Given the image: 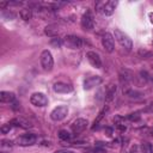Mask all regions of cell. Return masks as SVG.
I'll return each mask as SVG.
<instances>
[{
  "instance_id": "obj_18",
  "label": "cell",
  "mask_w": 153,
  "mask_h": 153,
  "mask_svg": "<svg viewBox=\"0 0 153 153\" xmlns=\"http://www.w3.org/2000/svg\"><path fill=\"white\" fill-rule=\"evenodd\" d=\"M19 16H20V18H22L23 20L27 22V20H30V19L32 18V12H31L30 8H23V10L20 11Z\"/></svg>"
},
{
  "instance_id": "obj_17",
  "label": "cell",
  "mask_w": 153,
  "mask_h": 153,
  "mask_svg": "<svg viewBox=\"0 0 153 153\" xmlns=\"http://www.w3.org/2000/svg\"><path fill=\"white\" fill-rule=\"evenodd\" d=\"M11 122L13 123V126L22 127V128H31V127H32L27 121H25V120H23V118H13Z\"/></svg>"
},
{
  "instance_id": "obj_15",
  "label": "cell",
  "mask_w": 153,
  "mask_h": 153,
  "mask_svg": "<svg viewBox=\"0 0 153 153\" xmlns=\"http://www.w3.org/2000/svg\"><path fill=\"white\" fill-rule=\"evenodd\" d=\"M0 100L2 103H12L16 100V94L10 91H1L0 92Z\"/></svg>"
},
{
  "instance_id": "obj_9",
  "label": "cell",
  "mask_w": 153,
  "mask_h": 153,
  "mask_svg": "<svg viewBox=\"0 0 153 153\" xmlns=\"http://www.w3.org/2000/svg\"><path fill=\"white\" fill-rule=\"evenodd\" d=\"M86 59L87 61L90 62V65L94 68H102V60H100V56L98 53L93 51V50H90L86 53Z\"/></svg>"
},
{
  "instance_id": "obj_24",
  "label": "cell",
  "mask_w": 153,
  "mask_h": 153,
  "mask_svg": "<svg viewBox=\"0 0 153 153\" xmlns=\"http://www.w3.org/2000/svg\"><path fill=\"white\" fill-rule=\"evenodd\" d=\"M50 44H51V45H55V47H61V45L63 44V39L59 38V37H54V38H51Z\"/></svg>"
},
{
  "instance_id": "obj_6",
  "label": "cell",
  "mask_w": 153,
  "mask_h": 153,
  "mask_svg": "<svg viewBox=\"0 0 153 153\" xmlns=\"http://www.w3.org/2000/svg\"><path fill=\"white\" fill-rule=\"evenodd\" d=\"M30 102H31L32 105L42 108V106L48 105V97L44 93H42V92H35V93L31 94Z\"/></svg>"
},
{
  "instance_id": "obj_25",
  "label": "cell",
  "mask_w": 153,
  "mask_h": 153,
  "mask_svg": "<svg viewBox=\"0 0 153 153\" xmlns=\"http://www.w3.org/2000/svg\"><path fill=\"white\" fill-rule=\"evenodd\" d=\"M127 118H128V120H130V121H137V120L140 118V115H139L137 112H134V114H129V115L127 116Z\"/></svg>"
},
{
  "instance_id": "obj_5",
  "label": "cell",
  "mask_w": 153,
  "mask_h": 153,
  "mask_svg": "<svg viewBox=\"0 0 153 153\" xmlns=\"http://www.w3.org/2000/svg\"><path fill=\"white\" fill-rule=\"evenodd\" d=\"M68 114V106L67 105H59L55 109H53V111L50 112V118L55 122L57 121H62Z\"/></svg>"
},
{
  "instance_id": "obj_20",
  "label": "cell",
  "mask_w": 153,
  "mask_h": 153,
  "mask_svg": "<svg viewBox=\"0 0 153 153\" xmlns=\"http://www.w3.org/2000/svg\"><path fill=\"white\" fill-rule=\"evenodd\" d=\"M141 153H153V146L149 142H142L140 146Z\"/></svg>"
},
{
  "instance_id": "obj_29",
  "label": "cell",
  "mask_w": 153,
  "mask_h": 153,
  "mask_svg": "<svg viewBox=\"0 0 153 153\" xmlns=\"http://www.w3.org/2000/svg\"><path fill=\"white\" fill-rule=\"evenodd\" d=\"M7 5H10V4H8V2H4V1H2V2H0V8H4V7H5V6H7Z\"/></svg>"
},
{
  "instance_id": "obj_14",
  "label": "cell",
  "mask_w": 153,
  "mask_h": 153,
  "mask_svg": "<svg viewBox=\"0 0 153 153\" xmlns=\"http://www.w3.org/2000/svg\"><path fill=\"white\" fill-rule=\"evenodd\" d=\"M116 91H117V86H116V84H109L108 86H106V90H105V93H104V98H105V100L109 103V102H111L114 98H115V94H116Z\"/></svg>"
},
{
  "instance_id": "obj_28",
  "label": "cell",
  "mask_w": 153,
  "mask_h": 153,
  "mask_svg": "<svg viewBox=\"0 0 153 153\" xmlns=\"http://www.w3.org/2000/svg\"><path fill=\"white\" fill-rule=\"evenodd\" d=\"M105 134H106V136H111V135H112V128L106 127V128H105Z\"/></svg>"
},
{
  "instance_id": "obj_32",
  "label": "cell",
  "mask_w": 153,
  "mask_h": 153,
  "mask_svg": "<svg viewBox=\"0 0 153 153\" xmlns=\"http://www.w3.org/2000/svg\"><path fill=\"white\" fill-rule=\"evenodd\" d=\"M130 153H133V152H130Z\"/></svg>"
},
{
  "instance_id": "obj_22",
  "label": "cell",
  "mask_w": 153,
  "mask_h": 153,
  "mask_svg": "<svg viewBox=\"0 0 153 153\" xmlns=\"http://www.w3.org/2000/svg\"><path fill=\"white\" fill-rule=\"evenodd\" d=\"M59 137H60L61 140H63V141H68V140H71L72 134H71L68 130H66V129H61V130L59 131Z\"/></svg>"
},
{
  "instance_id": "obj_2",
  "label": "cell",
  "mask_w": 153,
  "mask_h": 153,
  "mask_svg": "<svg viewBox=\"0 0 153 153\" xmlns=\"http://www.w3.org/2000/svg\"><path fill=\"white\" fill-rule=\"evenodd\" d=\"M63 44L69 49H80L84 44V41L75 35H67L63 38Z\"/></svg>"
},
{
  "instance_id": "obj_8",
  "label": "cell",
  "mask_w": 153,
  "mask_h": 153,
  "mask_svg": "<svg viewBox=\"0 0 153 153\" xmlns=\"http://www.w3.org/2000/svg\"><path fill=\"white\" fill-rule=\"evenodd\" d=\"M88 126V121L85 118H76L72 124H71V129L74 134H80L82 133Z\"/></svg>"
},
{
  "instance_id": "obj_1",
  "label": "cell",
  "mask_w": 153,
  "mask_h": 153,
  "mask_svg": "<svg viewBox=\"0 0 153 153\" xmlns=\"http://www.w3.org/2000/svg\"><path fill=\"white\" fill-rule=\"evenodd\" d=\"M114 37H115V39L121 44V47H123L124 49L130 50V49L133 48V41H131V38H130L127 33H124L123 31H121L120 29H115V31H114Z\"/></svg>"
},
{
  "instance_id": "obj_26",
  "label": "cell",
  "mask_w": 153,
  "mask_h": 153,
  "mask_svg": "<svg viewBox=\"0 0 153 153\" xmlns=\"http://www.w3.org/2000/svg\"><path fill=\"white\" fill-rule=\"evenodd\" d=\"M11 108H12V110L18 111V110L20 109V103H19L18 100H14V102H12V103H11Z\"/></svg>"
},
{
  "instance_id": "obj_19",
  "label": "cell",
  "mask_w": 153,
  "mask_h": 153,
  "mask_svg": "<svg viewBox=\"0 0 153 153\" xmlns=\"http://www.w3.org/2000/svg\"><path fill=\"white\" fill-rule=\"evenodd\" d=\"M129 98H140V97H142L143 94L140 92V91H137V90H133V88H129V90H126V91H123Z\"/></svg>"
},
{
  "instance_id": "obj_31",
  "label": "cell",
  "mask_w": 153,
  "mask_h": 153,
  "mask_svg": "<svg viewBox=\"0 0 153 153\" xmlns=\"http://www.w3.org/2000/svg\"><path fill=\"white\" fill-rule=\"evenodd\" d=\"M55 153H72V152H68V151H59V152H55Z\"/></svg>"
},
{
  "instance_id": "obj_23",
  "label": "cell",
  "mask_w": 153,
  "mask_h": 153,
  "mask_svg": "<svg viewBox=\"0 0 153 153\" xmlns=\"http://www.w3.org/2000/svg\"><path fill=\"white\" fill-rule=\"evenodd\" d=\"M12 128H13V123H12V122H8V123H5V124L1 126L0 131H1L2 134H7V133H10V130H11Z\"/></svg>"
},
{
  "instance_id": "obj_7",
  "label": "cell",
  "mask_w": 153,
  "mask_h": 153,
  "mask_svg": "<svg viewBox=\"0 0 153 153\" xmlns=\"http://www.w3.org/2000/svg\"><path fill=\"white\" fill-rule=\"evenodd\" d=\"M102 45L108 53H112L115 49V38L110 32H105L102 36Z\"/></svg>"
},
{
  "instance_id": "obj_27",
  "label": "cell",
  "mask_w": 153,
  "mask_h": 153,
  "mask_svg": "<svg viewBox=\"0 0 153 153\" xmlns=\"http://www.w3.org/2000/svg\"><path fill=\"white\" fill-rule=\"evenodd\" d=\"M116 127H117V128H118V129H120L121 131H126V130H127V127H126L124 124H121V123H117V124H116Z\"/></svg>"
},
{
  "instance_id": "obj_10",
  "label": "cell",
  "mask_w": 153,
  "mask_h": 153,
  "mask_svg": "<svg viewBox=\"0 0 153 153\" xmlns=\"http://www.w3.org/2000/svg\"><path fill=\"white\" fill-rule=\"evenodd\" d=\"M81 26H82L84 30H87V31H90V30H92L94 27V20H93V17H92L91 12L87 11V12H85L82 14V17H81Z\"/></svg>"
},
{
  "instance_id": "obj_12",
  "label": "cell",
  "mask_w": 153,
  "mask_h": 153,
  "mask_svg": "<svg viewBox=\"0 0 153 153\" xmlns=\"http://www.w3.org/2000/svg\"><path fill=\"white\" fill-rule=\"evenodd\" d=\"M53 90H54L56 93H69V92L73 91V87H72L69 84L59 81V82H55V84H54Z\"/></svg>"
},
{
  "instance_id": "obj_16",
  "label": "cell",
  "mask_w": 153,
  "mask_h": 153,
  "mask_svg": "<svg viewBox=\"0 0 153 153\" xmlns=\"http://www.w3.org/2000/svg\"><path fill=\"white\" fill-rule=\"evenodd\" d=\"M57 32H59V30H57V26L56 25H48V26H45V29H44V33L47 35V36H49V37H56V35H57Z\"/></svg>"
},
{
  "instance_id": "obj_30",
  "label": "cell",
  "mask_w": 153,
  "mask_h": 153,
  "mask_svg": "<svg viewBox=\"0 0 153 153\" xmlns=\"http://www.w3.org/2000/svg\"><path fill=\"white\" fill-rule=\"evenodd\" d=\"M148 16H149V19H151V23L153 24V13H149Z\"/></svg>"
},
{
  "instance_id": "obj_4",
  "label": "cell",
  "mask_w": 153,
  "mask_h": 153,
  "mask_svg": "<svg viewBox=\"0 0 153 153\" xmlns=\"http://www.w3.org/2000/svg\"><path fill=\"white\" fill-rule=\"evenodd\" d=\"M37 141V135L33 133H25L17 137V143L19 146H32Z\"/></svg>"
},
{
  "instance_id": "obj_11",
  "label": "cell",
  "mask_w": 153,
  "mask_h": 153,
  "mask_svg": "<svg viewBox=\"0 0 153 153\" xmlns=\"http://www.w3.org/2000/svg\"><path fill=\"white\" fill-rule=\"evenodd\" d=\"M103 81V79L99 75H93V76H88L84 80V90H91L98 85H100Z\"/></svg>"
},
{
  "instance_id": "obj_21",
  "label": "cell",
  "mask_w": 153,
  "mask_h": 153,
  "mask_svg": "<svg viewBox=\"0 0 153 153\" xmlns=\"http://www.w3.org/2000/svg\"><path fill=\"white\" fill-rule=\"evenodd\" d=\"M106 111H108V106H105V108H104V109H103V110H102V111L98 114L97 118H96V120H94V122H93V127H92L93 129H96V128L98 127V123H99V122H100V120L104 117V115L106 114Z\"/></svg>"
},
{
  "instance_id": "obj_13",
  "label": "cell",
  "mask_w": 153,
  "mask_h": 153,
  "mask_svg": "<svg viewBox=\"0 0 153 153\" xmlns=\"http://www.w3.org/2000/svg\"><path fill=\"white\" fill-rule=\"evenodd\" d=\"M116 6H117V1H114V0L106 1V2H104L103 6H102V12H103L105 16H111V14L115 12Z\"/></svg>"
},
{
  "instance_id": "obj_3",
  "label": "cell",
  "mask_w": 153,
  "mask_h": 153,
  "mask_svg": "<svg viewBox=\"0 0 153 153\" xmlns=\"http://www.w3.org/2000/svg\"><path fill=\"white\" fill-rule=\"evenodd\" d=\"M39 61H41V66L44 71H51L53 69V66H54V59H53V55L51 53L45 49L41 53V56H39Z\"/></svg>"
}]
</instances>
